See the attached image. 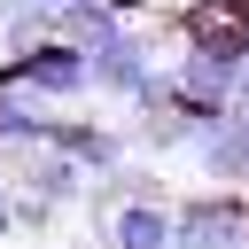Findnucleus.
Here are the masks:
<instances>
[{
  "instance_id": "obj_1",
  "label": "nucleus",
  "mask_w": 249,
  "mask_h": 249,
  "mask_svg": "<svg viewBox=\"0 0 249 249\" xmlns=\"http://www.w3.org/2000/svg\"><path fill=\"white\" fill-rule=\"evenodd\" d=\"M156 78H163L156 31H140V23H124L109 47L86 54V93H101V101H117V109H140V101L156 93Z\"/></svg>"
},
{
  "instance_id": "obj_2",
  "label": "nucleus",
  "mask_w": 249,
  "mask_h": 249,
  "mask_svg": "<svg viewBox=\"0 0 249 249\" xmlns=\"http://www.w3.org/2000/svg\"><path fill=\"white\" fill-rule=\"evenodd\" d=\"M0 86L39 93L47 109H78V101H86V54L62 47V39H31V47L0 54Z\"/></svg>"
},
{
  "instance_id": "obj_3",
  "label": "nucleus",
  "mask_w": 249,
  "mask_h": 249,
  "mask_svg": "<svg viewBox=\"0 0 249 249\" xmlns=\"http://www.w3.org/2000/svg\"><path fill=\"white\" fill-rule=\"evenodd\" d=\"M47 148H54V156H70V163L93 179V171H117V163L132 156V132H124V124H109V117L54 109V132H47Z\"/></svg>"
},
{
  "instance_id": "obj_4",
  "label": "nucleus",
  "mask_w": 249,
  "mask_h": 249,
  "mask_svg": "<svg viewBox=\"0 0 249 249\" xmlns=\"http://www.w3.org/2000/svg\"><path fill=\"white\" fill-rule=\"evenodd\" d=\"M179 156L195 163L202 187H249V148H241V117H233V109H226L218 124H202Z\"/></svg>"
},
{
  "instance_id": "obj_5",
  "label": "nucleus",
  "mask_w": 249,
  "mask_h": 249,
  "mask_svg": "<svg viewBox=\"0 0 249 249\" xmlns=\"http://www.w3.org/2000/svg\"><path fill=\"white\" fill-rule=\"evenodd\" d=\"M101 249H171V202H117L93 226Z\"/></svg>"
},
{
  "instance_id": "obj_6",
  "label": "nucleus",
  "mask_w": 249,
  "mask_h": 249,
  "mask_svg": "<svg viewBox=\"0 0 249 249\" xmlns=\"http://www.w3.org/2000/svg\"><path fill=\"white\" fill-rule=\"evenodd\" d=\"M47 31H54V0H0V54L31 47Z\"/></svg>"
},
{
  "instance_id": "obj_7",
  "label": "nucleus",
  "mask_w": 249,
  "mask_h": 249,
  "mask_svg": "<svg viewBox=\"0 0 249 249\" xmlns=\"http://www.w3.org/2000/svg\"><path fill=\"white\" fill-rule=\"evenodd\" d=\"M16 233V195H8V171H0V241Z\"/></svg>"
},
{
  "instance_id": "obj_8",
  "label": "nucleus",
  "mask_w": 249,
  "mask_h": 249,
  "mask_svg": "<svg viewBox=\"0 0 249 249\" xmlns=\"http://www.w3.org/2000/svg\"><path fill=\"white\" fill-rule=\"evenodd\" d=\"M233 117H241V109H233ZM241 148H249V117H241Z\"/></svg>"
}]
</instances>
